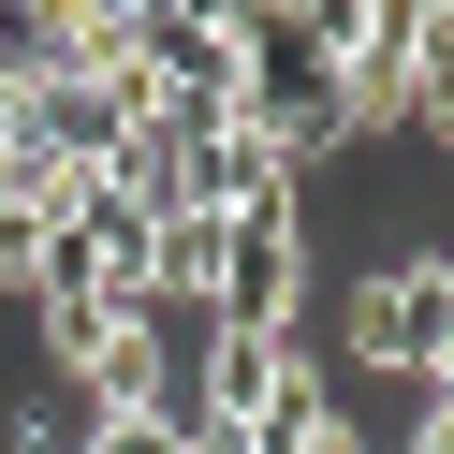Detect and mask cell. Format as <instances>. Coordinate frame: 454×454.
<instances>
[{"label": "cell", "mask_w": 454, "mask_h": 454, "mask_svg": "<svg viewBox=\"0 0 454 454\" xmlns=\"http://www.w3.org/2000/svg\"><path fill=\"white\" fill-rule=\"evenodd\" d=\"M411 89H425V0H323V118H337V147L411 132Z\"/></svg>", "instance_id": "6da1fadb"}, {"label": "cell", "mask_w": 454, "mask_h": 454, "mask_svg": "<svg viewBox=\"0 0 454 454\" xmlns=\"http://www.w3.org/2000/svg\"><path fill=\"white\" fill-rule=\"evenodd\" d=\"M337 352H352L366 381H411V249H366V264L337 278Z\"/></svg>", "instance_id": "7a4b0ae2"}, {"label": "cell", "mask_w": 454, "mask_h": 454, "mask_svg": "<svg viewBox=\"0 0 454 454\" xmlns=\"http://www.w3.org/2000/svg\"><path fill=\"white\" fill-rule=\"evenodd\" d=\"M411 395H454V249H411Z\"/></svg>", "instance_id": "3957f363"}, {"label": "cell", "mask_w": 454, "mask_h": 454, "mask_svg": "<svg viewBox=\"0 0 454 454\" xmlns=\"http://www.w3.org/2000/svg\"><path fill=\"white\" fill-rule=\"evenodd\" d=\"M411 132L454 147V0H425V89H411Z\"/></svg>", "instance_id": "277c9868"}]
</instances>
